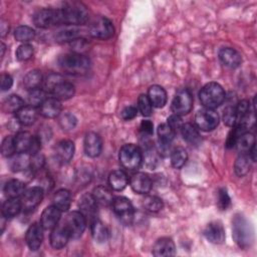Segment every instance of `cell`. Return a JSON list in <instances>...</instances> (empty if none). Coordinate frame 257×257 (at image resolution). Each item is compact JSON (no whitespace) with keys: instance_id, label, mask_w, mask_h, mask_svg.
Instances as JSON below:
<instances>
[{"instance_id":"83f0119b","label":"cell","mask_w":257,"mask_h":257,"mask_svg":"<svg viewBox=\"0 0 257 257\" xmlns=\"http://www.w3.org/2000/svg\"><path fill=\"white\" fill-rule=\"evenodd\" d=\"M180 132L182 134L183 139L189 145L194 146V147H198L201 144V142H202L201 135H200L198 128L194 124H192L190 122L183 123Z\"/></svg>"},{"instance_id":"5bb4252c","label":"cell","mask_w":257,"mask_h":257,"mask_svg":"<svg viewBox=\"0 0 257 257\" xmlns=\"http://www.w3.org/2000/svg\"><path fill=\"white\" fill-rule=\"evenodd\" d=\"M84 152L89 158H96L100 155L102 150V141L98 134L89 132L85 135L83 141Z\"/></svg>"},{"instance_id":"ab89813d","label":"cell","mask_w":257,"mask_h":257,"mask_svg":"<svg viewBox=\"0 0 257 257\" xmlns=\"http://www.w3.org/2000/svg\"><path fill=\"white\" fill-rule=\"evenodd\" d=\"M250 160L251 159L248 154L240 153V155L237 157L235 164H234V171L237 176L243 177L249 172L250 167H251Z\"/></svg>"},{"instance_id":"681fc988","label":"cell","mask_w":257,"mask_h":257,"mask_svg":"<svg viewBox=\"0 0 257 257\" xmlns=\"http://www.w3.org/2000/svg\"><path fill=\"white\" fill-rule=\"evenodd\" d=\"M33 55V46L28 43H23L16 50V57L20 61H26Z\"/></svg>"},{"instance_id":"8fae6325","label":"cell","mask_w":257,"mask_h":257,"mask_svg":"<svg viewBox=\"0 0 257 257\" xmlns=\"http://www.w3.org/2000/svg\"><path fill=\"white\" fill-rule=\"evenodd\" d=\"M195 122L198 128L204 132H210L219 124V114L211 108H202L195 115Z\"/></svg>"},{"instance_id":"db71d44e","label":"cell","mask_w":257,"mask_h":257,"mask_svg":"<svg viewBox=\"0 0 257 257\" xmlns=\"http://www.w3.org/2000/svg\"><path fill=\"white\" fill-rule=\"evenodd\" d=\"M167 123L172 127V130H173L175 133L180 132V130H181L182 125H183L181 116H179V115H177V114L171 115V116L168 118V122H167Z\"/></svg>"},{"instance_id":"8d00e7d4","label":"cell","mask_w":257,"mask_h":257,"mask_svg":"<svg viewBox=\"0 0 257 257\" xmlns=\"http://www.w3.org/2000/svg\"><path fill=\"white\" fill-rule=\"evenodd\" d=\"M91 235L96 242L104 243L108 239V230L101 221L94 219L91 221Z\"/></svg>"},{"instance_id":"f6af8a7d","label":"cell","mask_w":257,"mask_h":257,"mask_svg":"<svg viewBox=\"0 0 257 257\" xmlns=\"http://www.w3.org/2000/svg\"><path fill=\"white\" fill-rule=\"evenodd\" d=\"M143 206L150 212H159L163 209V201L161 198L154 195H147L143 199Z\"/></svg>"},{"instance_id":"ffe728a7","label":"cell","mask_w":257,"mask_h":257,"mask_svg":"<svg viewBox=\"0 0 257 257\" xmlns=\"http://www.w3.org/2000/svg\"><path fill=\"white\" fill-rule=\"evenodd\" d=\"M204 236L213 244H222L225 241L224 227L220 222H211L206 226Z\"/></svg>"},{"instance_id":"bcb514c9","label":"cell","mask_w":257,"mask_h":257,"mask_svg":"<svg viewBox=\"0 0 257 257\" xmlns=\"http://www.w3.org/2000/svg\"><path fill=\"white\" fill-rule=\"evenodd\" d=\"M1 154L3 157L10 158L14 154H16V146H15V138L8 136L6 137L1 144Z\"/></svg>"},{"instance_id":"ee69618b","label":"cell","mask_w":257,"mask_h":257,"mask_svg":"<svg viewBox=\"0 0 257 257\" xmlns=\"http://www.w3.org/2000/svg\"><path fill=\"white\" fill-rule=\"evenodd\" d=\"M14 37L17 41L27 43L35 37V31L26 25L18 26L14 31Z\"/></svg>"},{"instance_id":"5b68a950","label":"cell","mask_w":257,"mask_h":257,"mask_svg":"<svg viewBox=\"0 0 257 257\" xmlns=\"http://www.w3.org/2000/svg\"><path fill=\"white\" fill-rule=\"evenodd\" d=\"M120 165L128 170H138L143 162V153L141 149L134 144H126L121 147L118 154Z\"/></svg>"},{"instance_id":"1f68e13d","label":"cell","mask_w":257,"mask_h":257,"mask_svg":"<svg viewBox=\"0 0 257 257\" xmlns=\"http://www.w3.org/2000/svg\"><path fill=\"white\" fill-rule=\"evenodd\" d=\"M128 183L126 174L122 170H114L108 176V184L114 191L123 190Z\"/></svg>"},{"instance_id":"cb8c5ba5","label":"cell","mask_w":257,"mask_h":257,"mask_svg":"<svg viewBox=\"0 0 257 257\" xmlns=\"http://www.w3.org/2000/svg\"><path fill=\"white\" fill-rule=\"evenodd\" d=\"M78 206L80 209V212L85 216V218L87 219V217L91 220H94L96 218V212H97V202L95 201L94 197L92 194H84L80 197L79 202H78Z\"/></svg>"},{"instance_id":"4dcf8cb0","label":"cell","mask_w":257,"mask_h":257,"mask_svg":"<svg viewBox=\"0 0 257 257\" xmlns=\"http://www.w3.org/2000/svg\"><path fill=\"white\" fill-rule=\"evenodd\" d=\"M22 209L19 198H8L2 205V216L5 219H11L17 216Z\"/></svg>"},{"instance_id":"277c9868","label":"cell","mask_w":257,"mask_h":257,"mask_svg":"<svg viewBox=\"0 0 257 257\" xmlns=\"http://www.w3.org/2000/svg\"><path fill=\"white\" fill-rule=\"evenodd\" d=\"M225 97L226 93L224 88L219 83L214 81L205 84L199 92V98L202 104L206 108L211 109L221 105L225 100Z\"/></svg>"},{"instance_id":"ac0fdd59","label":"cell","mask_w":257,"mask_h":257,"mask_svg":"<svg viewBox=\"0 0 257 257\" xmlns=\"http://www.w3.org/2000/svg\"><path fill=\"white\" fill-rule=\"evenodd\" d=\"M61 211L54 205L46 207L40 217V224L46 230H52L59 222Z\"/></svg>"},{"instance_id":"f1b7e54d","label":"cell","mask_w":257,"mask_h":257,"mask_svg":"<svg viewBox=\"0 0 257 257\" xmlns=\"http://www.w3.org/2000/svg\"><path fill=\"white\" fill-rule=\"evenodd\" d=\"M38 116V110L32 105H24L16 112V118L22 125H31Z\"/></svg>"},{"instance_id":"9a60e30c","label":"cell","mask_w":257,"mask_h":257,"mask_svg":"<svg viewBox=\"0 0 257 257\" xmlns=\"http://www.w3.org/2000/svg\"><path fill=\"white\" fill-rule=\"evenodd\" d=\"M176 133L168 123H162L158 126V137H159V153L166 156L170 151V146L174 140Z\"/></svg>"},{"instance_id":"6da1fadb","label":"cell","mask_w":257,"mask_h":257,"mask_svg":"<svg viewBox=\"0 0 257 257\" xmlns=\"http://www.w3.org/2000/svg\"><path fill=\"white\" fill-rule=\"evenodd\" d=\"M58 65L66 73L81 75L87 72L90 66L89 59L80 53L70 52L61 55L58 58Z\"/></svg>"},{"instance_id":"c3c4849f","label":"cell","mask_w":257,"mask_h":257,"mask_svg":"<svg viewBox=\"0 0 257 257\" xmlns=\"http://www.w3.org/2000/svg\"><path fill=\"white\" fill-rule=\"evenodd\" d=\"M59 125L64 131H70L73 130L77 123V118L69 112H65L60 115L59 117Z\"/></svg>"},{"instance_id":"11a10c76","label":"cell","mask_w":257,"mask_h":257,"mask_svg":"<svg viewBox=\"0 0 257 257\" xmlns=\"http://www.w3.org/2000/svg\"><path fill=\"white\" fill-rule=\"evenodd\" d=\"M140 131L143 136L145 137H150L154 133V124L151 120H143L140 124Z\"/></svg>"},{"instance_id":"f907efd6","label":"cell","mask_w":257,"mask_h":257,"mask_svg":"<svg viewBox=\"0 0 257 257\" xmlns=\"http://www.w3.org/2000/svg\"><path fill=\"white\" fill-rule=\"evenodd\" d=\"M217 204H218V207H219L221 210H226V209H228V207L231 205V199H230V196H229V194H228V192H227L226 189L221 188V189L218 191Z\"/></svg>"},{"instance_id":"7dc6e473","label":"cell","mask_w":257,"mask_h":257,"mask_svg":"<svg viewBox=\"0 0 257 257\" xmlns=\"http://www.w3.org/2000/svg\"><path fill=\"white\" fill-rule=\"evenodd\" d=\"M138 110L144 116H150L153 111V104L147 94H141L138 99Z\"/></svg>"},{"instance_id":"f5cc1de1","label":"cell","mask_w":257,"mask_h":257,"mask_svg":"<svg viewBox=\"0 0 257 257\" xmlns=\"http://www.w3.org/2000/svg\"><path fill=\"white\" fill-rule=\"evenodd\" d=\"M223 120L224 122L229 125V126H234L235 122H236V117H235V111H234V107H227L224 110V114H223Z\"/></svg>"},{"instance_id":"f35d334b","label":"cell","mask_w":257,"mask_h":257,"mask_svg":"<svg viewBox=\"0 0 257 257\" xmlns=\"http://www.w3.org/2000/svg\"><path fill=\"white\" fill-rule=\"evenodd\" d=\"M92 195H93L95 201L97 202V204L101 205V206L111 205L112 200H113V196H112L110 190H108L104 186H98V187L94 188Z\"/></svg>"},{"instance_id":"60d3db41","label":"cell","mask_w":257,"mask_h":257,"mask_svg":"<svg viewBox=\"0 0 257 257\" xmlns=\"http://www.w3.org/2000/svg\"><path fill=\"white\" fill-rule=\"evenodd\" d=\"M24 104V100L16 94H12L10 96H8L2 104V109L5 112L8 113H12V112H17L21 107H23Z\"/></svg>"},{"instance_id":"4fadbf2b","label":"cell","mask_w":257,"mask_h":257,"mask_svg":"<svg viewBox=\"0 0 257 257\" xmlns=\"http://www.w3.org/2000/svg\"><path fill=\"white\" fill-rule=\"evenodd\" d=\"M43 195H44V191L41 187L36 186L26 190L20 199L22 204V209H24L25 211L34 209L42 201Z\"/></svg>"},{"instance_id":"d6986e66","label":"cell","mask_w":257,"mask_h":257,"mask_svg":"<svg viewBox=\"0 0 257 257\" xmlns=\"http://www.w3.org/2000/svg\"><path fill=\"white\" fill-rule=\"evenodd\" d=\"M70 239V235L66 230L65 226L62 224H57L51 231L50 234V244L53 249L59 250L63 248L68 240Z\"/></svg>"},{"instance_id":"74e56055","label":"cell","mask_w":257,"mask_h":257,"mask_svg":"<svg viewBox=\"0 0 257 257\" xmlns=\"http://www.w3.org/2000/svg\"><path fill=\"white\" fill-rule=\"evenodd\" d=\"M42 82H43V75L41 71L37 69L29 71L23 77V85L28 90L38 88Z\"/></svg>"},{"instance_id":"7a4b0ae2","label":"cell","mask_w":257,"mask_h":257,"mask_svg":"<svg viewBox=\"0 0 257 257\" xmlns=\"http://www.w3.org/2000/svg\"><path fill=\"white\" fill-rule=\"evenodd\" d=\"M232 235L236 244L247 249L253 243V229L248 220L241 214L235 215L232 220Z\"/></svg>"},{"instance_id":"7c38bea8","label":"cell","mask_w":257,"mask_h":257,"mask_svg":"<svg viewBox=\"0 0 257 257\" xmlns=\"http://www.w3.org/2000/svg\"><path fill=\"white\" fill-rule=\"evenodd\" d=\"M111 207L115 215L124 224H131L134 219V207L125 197L113 198Z\"/></svg>"},{"instance_id":"7bdbcfd3","label":"cell","mask_w":257,"mask_h":257,"mask_svg":"<svg viewBox=\"0 0 257 257\" xmlns=\"http://www.w3.org/2000/svg\"><path fill=\"white\" fill-rule=\"evenodd\" d=\"M46 93L47 92L43 88H40V87L29 90L28 94H27L28 104L32 105L34 107L40 106L43 103V101L47 98Z\"/></svg>"},{"instance_id":"7402d4cb","label":"cell","mask_w":257,"mask_h":257,"mask_svg":"<svg viewBox=\"0 0 257 257\" xmlns=\"http://www.w3.org/2000/svg\"><path fill=\"white\" fill-rule=\"evenodd\" d=\"M75 92L74 85L68 81H65L64 79H61L58 83H56L53 88L50 90V94L52 97L58 99V100H67L71 97H73Z\"/></svg>"},{"instance_id":"3957f363","label":"cell","mask_w":257,"mask_h":257,"mask_svg":"<svg viewBox=\"0 0 257 257\" xmlns=\"http://www.w3.org/2000/svg\"><path fill=\"white\" fill-rule=\"evenodd\" d=\"M62 16V24L67 26H77L84 24L88 20V11L80 2H66L60 8Z\"/></svg>"},{"instance_id":"2e32d148","label":"cell","mask_w":257,"mask_h":257,"mask_svg":"<svg viewBox=\"0 0 257 257\" xmlns=\"http://www.w3.org/2000/svg\"><path fill=\"white\" fill-rule=\"evenodd\" d=\"M43 227L40 223H33L26 231L25 240L30 250L36 251L40 248L43 241Z\"/></svg>"},{"instance_id":"8992f818","label":"cell","mask_w":257,"mask_h":257,"mask_svg":"<svg viewBox=\"0 0 257 257\" xmlns=\"http://www.w3.org/2000/svg\"><path fill=\"white\" fill-rule=\"evenodd\" d=\"M16 153H27L31 156L38 154L41 148V139L28 132H19L15 137Z\"/></svg>"},{"instance_id":"d4e9b609","label":"cell","mask_w":257,"mask_h":257,"mask_svg":"<svg viewBox=\"0 0 257 257\" xmlns=\"http://www.w3.org/2000/svg\"><path fill=\"white\" fill-rule=\"evenodd\" d=\"M61 101L54 97H47L39 106V113L46 118H54L61 112Z\"/></svg>"},{"instance_id":"d590c367","label":"cell","mask_w":257,"mask_h":257,"mask_svg":"<svg viewBox=\"0 0 257 257\" xmlns=\"http://www.w3.org/2000/svg\"><path fill=\"white\" fill-rule=\"evenodd\" d=\"M239 151V153L248 154L249 151L255 146V138L254 135L250 132H244L242 133L236 142L235 145Z\"/></svg>"},{"instance_id":"f546056e","label":"cell","mask_w":257,"mask_h":257,"mask_svg":"<svg viewBox=\"0 0 257 257\" xmlns=\"http://www.w3.org/2000/svg\"><path fill=\"white\" fill-rule=\"evenodd\" d=\"M148 97L155 107H164L167 103V92L160 85H152L148 90Z\"/></svg>"},{"instance_id":"30bf717a","label":"cell","mask_w":257,"mask_h":257,"mask_svg":"<svg viewBox=\"0 0 257 257\" xmlns=\"http://www.w3.org/2000/svg\"><path fill=\"white\" fill-rule=\"evenodd\" d=\"M88 32L93 38L106 40L113 35L114 28L109 19L100 16L90 23Z\"/></svg>"},{"instance_id":"44dd1931","label":"cell","mask_w":257,"mask_h":257,"mask_svg":"<svg viewBox=\"0 0 257 257\" xmlns=\"http://www.w3.org/2000/svg\"><path fill=\"white\" fill-rule=\"evenodd\" d=\"M176 254L175 243L171 238L163 237L156 241L153 247V255L156 257H167Z\"/></svg>"},{"instance_id":"e575fe53","label":"cell","mask_w":257,"mask_h":257,"mask_svg":"<svg viewBox=\"0 0 257 257\" xmlns=\"http://www.w3.org/2000/svg\"><path fill=\"white\" fill-rule=\"evenodd\" d=\"M71 204V194L66 189L58 190L53 196V205L56 206L61 212L69 209Z\"/></svg>"},{"instance_id":"d6a6232c","label":"cell","mask_w":257,"mask_h":257,"mask_svg":"<svg viewBox=\"0 0 257 257\" xmlns=\"http://www.w3.org/2000/svg\"><path fill=\"white\" fill-rule=\"evenodd\" d=\"M80 34L81 30L77 26H66L55 34V40L61 43L76 41Z\"/></svg>"},{"instance_id":"4316f807","label":"cell","mask_w":257,"mask_h":257,"mask_svg":"<svg viewBox=\"0 0 257 257\" xmlns=\"http://www.w3.org/2000/svg\"><path fill=\"white\" fill-rule=\"evenodd\" d=\"M74 144L69 140L60 141L55 149L56 158L62 163H68L74 155Z\"/></svg>"},{"instance_id":"52a82bcc","label":"cell","mask_w":257,"mask_h":257,"mask_svg":"<svg viewBox=\"0 0 257 257\" xmlns=\"http://www.w3.org/2000/svg\"><path fill=\"white\" fill-rule=\"evenodd\" d=\"M33 22L39 28H48L62 24L60 9L43 8L33 15Z\"/></svg>"},{"instance_id":"484cf974","label":"cell","mask_w":257,"mask_h":257,"mask_svg":"<svg viewBox=\"0 0 257 257\" xmlns=\"http://www.w3.org/2000/svg\"><path fill=\"white\" fill-rule=\"evenodd\" d=\"M219 58L221 62L230 68H237L242 62L240 53L231 47H224L219 51Z\"/></svg>"},{"instance_id":"9c48e42d","label":"cell","mask_w":257,"mask_h":257,"mask_svg":"<svg viewBox=\"0 0 257 257\" xmlns=\"http://www.w3.org/2000/svg\"><path fill=\"white\" fill-rule=\"evenodd\" d=\"M63 225L68 231L70 238L77 239L85 230L86 218L80 211H72L66 216Z\"/></svg>"},{"instance_id":"603a6c76","label":"cell","mask_w":257,"mask_h":257,"mask_svg":"<svg viewBox=\"0 0 257 257\" xmlns=\"http://www.w3.org/2000/svg\"><path fill=\"white\" fill-rule=\"evenodd\" d=\"M8 166L15 173L26 171L31 167V155L27 153H16L9 158Z\"/></svg>"},{"instance_id":"6f0895ef","label":"cell","mask_w":257,"mask_h":257,"mask_svg":"<svg viewBox=\"0 0 257 257\" xmlns=\"http://www.w3.org/2000/svg\"><path fill=\"white\" fill-rule=\"evenodd\" d=\"M9 30V25H8V22L5 21V20H2L1 21V24H0V31H1V36L4 37L7 32Z\"/></svg>"},{"instance_id":"b9f144b4","label":"cell","mask_w":257,"mask_h":257,"mask_svg":"<svg viewBox=\"0 0 257 257\" xmlns=\"http://www.w3.org/2000/svg\"><path fill=\"white\" fill-rule=\"evenodd\" d=\"M188 160L187 152L182 147H177L171 154V164L175 169H181L185 166Z\"/></svg>"},{"instance_id":"9f6ffc18","label":"cell","mask_w":257,"mask_h":257,"mask_svg":"<svg viewBox=\"0 0 257 257\" xmlns=\"http://www.w3.org/2000/svg\"><path fill=\"white\" fill-rule=\"evenodd\" d=\"M13 84V78L8 73H2L1 75V90L6 91L11 88Z\"/></svg>"},{"instance_id":"e0dca14e","label":"cell","mask_w":257,"mask_h":257,"mask_svg":"<svg viewBox=\"0 0 257 257\" xmlns=\"http://www.w3.org/2000/svg\"><path fill=\"white\" fill-rule=\"evenodd\" d=\"M130 186L135 193L145 195L152 189V180L147 174L139 172L131 177Z\"/></svg>"},{"instance_id":"836d02e7","label":"cell","mask_w":257,"mask_h":257,"mask_svg":"<svg viewBox=\"0 0 257 257\" xmlns=\"http://www.w3.org/2000/svg\"><path fill=\"white\" fill-rule=\"evenodd\" d=\"M3 191L8 198H19L26 191L25 183L16 179L10 180L5 184Z\"/></svg>"},{"instance_id":"680465c9","label":"cell","mask_w":257,"mask_h":257,"mask_svg":"<svg viewBox=\"0 0 257 257\" xmlns=\"http://www.w3.org/2000/svg\"><path fill=\"white\" fill-rule=\"evenodd\" d=\"M1 56H3L4 55V52H5V45H4V43H1Z\"/></svg>"},{"instance_id":"816d5d0a","label":"cell","mask_w":257,"mask_h":257,"mask_svg":"<svg viewBox=\"0 0 257 257\" xmlns=\"http://www.w3.org/2000/svg\"><path fill=\"white\" fill-rule=\"evenodd\" d=\"M138 108L137 106H134V105H128V106H125L121 111H120V117L123 119V120H131L133 118H135L138 114Z\"/></svg>"},{"instance_id":"ba28073f","label":"cell","mask_w":257,"mask_h":257,"mask_svg":"<svg viewBox=\"0 0 257 257\" xmlns=\"http://www.w3.org/2000/svg\"><path fill=\"white\" fill-rule=\"evenodd\" d=\"M193 107V96L189 89L182 88L179 89L172 101V111L174 114H177L179 116L188 114Z\"/></svg>"}]
</instances>
